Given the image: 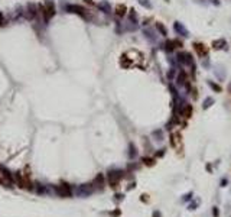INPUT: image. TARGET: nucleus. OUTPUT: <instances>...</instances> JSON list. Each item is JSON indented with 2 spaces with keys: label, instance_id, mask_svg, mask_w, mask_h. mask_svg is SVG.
I'll return each instance as SVG.
<instances>
[{
  "label": "nucleus",
  "instance_id": "423d86ee",
  "mask_svg": "<svg viewBox=\"0 0 231 217\" xmlns=\"http://www.w3.org/2000/svg\"><path fill=\"white\" fill-rule=\"evenodd\" d=\"M182 139V136H181V133L179 132H173L170 135V143H172V146L173 148H179V142Z\"/></svg>",
  "mask_w": 231,
  "mask_h": 217
},
{
  "label": "nucleus",
  "instance_id": "1a4fd4ad",
  "mask_svg": "<svg viewBox=\"0 0 231 217\" xmlns=\"http://www.w3.org/2000/svg\"><path fill=\"white\" fill-rule=\"evenodd\" d=\"M224 47H227V42H225V39H217V41H214L213 42V48L214 49H222Z\"/></svg>",
  "mask_w": 231,
  "mask_h": 217
},
{
  "label": "nucleus",
  "instance_id": "ddd939ff",
  "mask_svg": "<svg viewBox=\"0 0 231 217\" xmlns=\"http://www.w3.org/2000/svg\"><path fill=\"white\" fill-rule=\"evenodd\" d=\"M214 103H215V101H214L213 97H207V99L204 100V103H202V109L204 110H207V109H210Z\"/></svg>",
  "mask_w": 231,
  "mask_h": 217
},
{
  "label": "nucleus",
  "instance_id": "9b49d317",
  "mask_svg": "<svg viewBox=\"0 0 231 217\" xmlns=\"http://www.w3.org/2000/svg\"><path fill=\"white\" fill-rule=\"evenodd\" d=\"M126 12H127V7H126L124 4H119V6L116 7V15H117V16H120V18L126 15Z\"/></svg>",
  "mask_w": 231,
  "mask_h": 217
},
{
  "label": "nucleus",
  "instance_id": "6e6552de",
  "mask_svg": "<svg viewBox=\"0 0 231 217\" xmlns=\"http://www.w3.org/2000/svg\"><path fill=\"white\" fill-rule=\"evenodd\" d=\"M192 112H194V109H192V104H185L184 107L181 109V113H182V116H184V117H186V119H189V117L192 116Z\"/></svg>",
  "mask_w": 231,
  "mask_h": 217
},
{
  "label": "nucleus",
  "instance_id": "6ab92c4d",
  "mask_svg": "<svg viewBox=\"0 0 231 217\" xmlns=\"http://www.w3.org/2000/svg\"><path fill=\"white\" fill-rule=\"evenodd\" d=\"M145 35L148 36V39H150V41H155V36H153V32H152L150 29H146V30H145Z\"/></svg>",
  "mask_w": 231,
  "mask_h": 217
},
{
  "label": "nucleus",
  "instance_id": "bb28decb",
  "mask_svg": "<svg viewBox=\"0 0 231 217\" xmlns=\"http://www.w3.org/2000/svg\"><path fill=\"white\" fill-rule=\"evenodd\" d=\"M1 23H3V15L0 13V25H1Z\"/></svg>",
  "mask_w": 231,
  "mask_h": 217
},
{
  "label": "nucleus",
  "instance_id": "f8f14e48",
  "mask_svg": "<svg viewBox=\"0 0 231 217\" xmlns=\"http://www.w3.org/2000/svg\"><path fill=\"white\" fill-rule=\"evenodd\" d=\"M176 84L178 85H185L186 84V76H185L184 71H181V74L178 76V78H176Z\"/></svg>",
  "mask_w": 231,
  "mask_h": 217
},
{
  "label": "nucleus",
  "instance_id": "cd10ccee",
  "mask_svg": "<svg viewBox=\"0 0 231 217\" xmlns=\"http://www.w3.org/2000/svg\"><path fill=\"white\" fill-rule=\"evenodd\" d=\"M227 88H228V91L231 93V81H230V84H228V87H227Z\"/></svg>",
  "mask_w": 231,
  "mask_h": 217
},
{
  "label": "nucleus",
  "instance_id": "4468645a",
  "mask_svg": "<svg viewBox=\"0 0 231 217\" xmlns=\"http://www.w3.org/2000/svg\"><path fill=\"white\" fill-rule=\"evenodd\" d=\"M208 85H210V87H211V88H213L214 91H217V93H221V91H222L221 85L215 84V83H214V81H210V80H208Z\"/></svg>",
  "mask_w": 231,
  "mask_h": 217
},
{
  "label": "nucleus",
  "instance_id": "f257e3e1",
  "mask_svg": "<svg viewBox=\"0 0 231 217\" xmlns=\"http://www.w3.org/2000/svg\"><path fill=\"white\" fill-rule=\"evenodd\" d=\"M173 29H175L176 33L181 35V36H185V38L189 36V30L185 28V25L184 23H181V22H175V23H173Z\"/></svg>",
  "mask_w": 231,
  "mask_h": 217
},
{
  "label": "nucleus",
  "instance_id": "7ed1b4c3",
  "mask_svg": "<svg viewBox=\"0 0 231 217\" xmlns=\"http://www.w3.org/2000/svg\"><path fill=\"white\" fill-rule=\"evenodd\" d=\"M194 48H195V51H196V54H198V55H199L201 58L207 57V52H208V49L205 48V45H204V44L195 42V44H194Z\"/></svg>",
  "mask_w": 231,
  "mask_h": 217
},
{
  "label": "nucleus",
  "instance_id": "39448f33",
  "mask_svg": "<svg viewBox=\"0 0 231 217\" xmlns=\"http://www.w3.org/2000/svg\"><path fill=\"white\" fill-rule=\"evenodd\" d=\"M54 13H55V10H54V4L49 1V3H46L45 9H44V15H45V20H49L52 16H54Z\"/></svg>",
  "mask_w": 231,
  "mask_h": 217
},
{
  "label": "nucleus",
  "instance_id": "4be33fe9",
  "mask_svg": "<svg viewBox=\"0 0 231 217\" xmlns=\"http://www.w3.org/2000/svg\"><path fill=\"white\" fill-rule=\"evenodd\" d=\"M202 65L205 67V68H208V67H210V62H208V58H207V57L202 58Z\"/></svg>",
  "mask_w": 231,
  "mask_h": 217
},
{
  "label": "nucleus",
  "instance_id": "2eb2a0df",
  "mask_svg": "<svg viewBox=\"0 0 231 217\" xmlns=\"http://www.w3.org/2000/svg\"><path fill=\"white\" fill-rule=\"evenodd\" d=\"M137 1L143 6V7H146V9H152V7H153L152 3H150V0H137Z\"/></svg>",
  "mask_w": 231,
  "mask_h": 217
},
{
  "label": "nucleus",
  "instance_id": "9d476101",
  "mask_svg": "<svg viewBox=\"0 0 231 217\" xmlns=\"http://www.w3.org/2000/svg\"><path fill=\"white\" fill-rule=\"evenodd\" d=\"M156 29H157V32H159L162 36H168V29L165 28V25H163L162 22H157V23H156Z\"/></svg>",
  "mask_w": 231,
  "mask_h": 217
},
{
  "label": "nucleus",
  "instance_id": "0eeeda50",
  "mask_svg": "<svg viewBox=\"0 0 231 217\" xmlns=\"http://www.w3.org/2000/svg\"><path fill=\"white\" fill-rule=\"evenodd\" d=\"M56 191H58V194H61V196H65V197L71 196V187H69L68 184H62L61 187H58V188H56Z\"/></svg>",
  "mask_w": 231,
  "mask_h": 217
},
{
  "label": "nucleus",
  "instance_id": "aec40b11",
  "mask_svg": "<svg viewBox=\"0 0 231 217\" xmlns=\"http://www.w3.org/2000/svg\"><path fill=\"white\" fill-rule=\"evenodd\" d=\"M143 162H145V165L152 167V165L155 164V159H152V158H143Z\"/></svg>",
  "mask_w": 231,
  "mask_h": 217
},
{
  "label": "nucleus",
  "instance_id": "dca6fc26",
  "mask_svg": "<svg viewBox=\"0 0 231 217\" xmlns=\"http://www.w3.org/2000/svg\"><path fill=\"white\" fill-rule=\"evenodd\" d=\"M165 49L169 51V52L173 51V49H175V42H173V41H168L166 44H165Z\"/></svg>",
  "mask_w": 231,
  "mask_h": 217
},
{
  "label": "nucleus",
  "instance_id": "b1692460",
  "mask_svg": "<svg viewBox=\"0 0 231 217\" xmlns=\"http://www.w3.org/2000/svg\"><path fill=\"white\" fill-rule=\"evenodd\" d=\"M189 198H192V193H188V194H186V196L184 197V201H188Z\"/></svg>",
  "mask_w": 231,
  "mask_h": 217
},
{
  "label": "nucleus",
  "instance_id": "412c9836",
  "mask_svg": "<svg viewBox=\"0 0 231 217\" xmlns=\"http://www.w3.org/2000/svg\"><path fill=\"white\" fill-rule=\"evenodd\" d=\"M103 181H104V178H103V175H98V177L95 178V184H100V185H101V184H103Z\"/></svg>",
  "mask_w": 231,
  "mask_h": 217
},
{
  "label": "nucleus",
  "instance_id": "a878e982",
  "mask_svg": "<svg viewBox=\"0 0 231 217\" xmlns=\"http://www.w3.org/2000/svg\"><path fill=\"white\" fill-rule=\"evenodd\" d=\"M153 217H162L160 211H153Z\"/></svg>",
  "mask_w": 231,
  "mask_h": 217
},
{
  "label": "nucleus",
  "instance_id": "5701e85b",
  "mask_svg": "<svg viewBox=\"0 0 231 217\" xmlns=\"http://www.w3.org/2000/svg\"><path fill=\"white\" fill-rule=\"evenodd\" d=\"M213 214H214V217H218V216H220V211H218V208H217V207H214Z\"/></svg>",
  "mask_w": 231,
  "mask_h": 217
},
{
  "label": "nucleus",
  "instance_id": "393cba45",
  "mask_svg": "<svg viewBox=\"0 0 231 217\" xmlns=\"http://www.w3.org/2000/svg\"><path fill=\"white\" fill-rule=\"evenodd\" d=\"M213 4H215V6H220V0H210Z\"/></svg>",
  "mask_w": 231,
  "mask_h": 217
},
{
  "label": "nucleus",
  "instance_id": "a211bd4d",
  "mask_svg": "<svg viewBox=\"0 0 231 217\" xmlns=\"http://www.w3.org/2000/svg\"><path fill=\"white\" fill-rule=\"evenodd\" d=\"M198 206H199V198H195L194 203H191V204H189V210H195Z\"/></svg>",
  "mask_w": 231,
  "mask_h": 217
},
{
  "label": "nucleus",
  "instance_id": "f3484780",
  "mask_svg": "<svg viewBox=\"0 0 231 217\" xmlns=\"http://www.w3.org/2000/svg\"><path fill=\"white\" fill-rule=\"evenodd\" d=\"M100 9H103L104 12H110V4L107 1H101L100 3Z\"/></svg>",
  "mask_w": 231,
  "mask_h": 217
},
{
  "label": "nucleus",
  "instance_id": "f03ea898",
  "mask_svg": "<svg viewBox=\"0 0 231 217\" xmlns=\"http://www.w3.org/2000/svg\"><path fill=\"white\" fill-rule=\"evenodd\" d=\"M120 178H121V172H119V171H111V172H108V182H110L111 187H116L119 184Z\"/></svg>",
  "mask_w": 231,
  "mask_h": 217
},
{
  "label": "nucleus",
  "instance_id": "20e7f679",
  "mask_svg": "<svg viewBox=\"0 0 231 217\" xmlns=\"http://www.w3.org/2000/svg\"><path fill=\"white\" fill-rule=\"evenodd\" d=\"M16 181H18V184L22 187V188L30 190V182H29L28 178H26V177H23L22 174H18V175H16Z\"/></svg>",
  "mask_w": 231,
  "mask_h": 217
}]
</instances>
